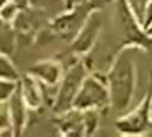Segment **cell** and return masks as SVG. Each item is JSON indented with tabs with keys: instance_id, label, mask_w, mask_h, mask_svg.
Returning a JSON list of instances; mask_svg holds the SVG:
<instances>
[{
	"instance_id": "1",
	"label": "cell",
	"mask_w": 152,
	"mask_h": 137,
	"mask_svg": "<svg viewBox=\"0 0 152 137\" xmlns=\"http://www.w3.org/2000/svg\"><path fill=\"white\" fill-rule=\"evenodd\" d=\"M140 46L128 45L114 58L107 74V85L110 94V107L116 113H126L134 96L135 60Z\"/></svg>"
},
{
	"instance_id": "2",
	"label": "cell",
	"mask_w": 152,
	"mask_h": 137,
	"mask_svg": "<svg viewBox=\"0 0 152 137\" xmlns=\"http://www.w3.org/2000/svg\"><path fill=\"white\" fill-rule=\"evenodd\" d=\"M115 129L120 135H142L152 125V70L147 91L140 102L131 111L124 113L115 120Z\"/></svg>"
},
{
	"instance_id": "3",
	"label": "cell",
	"mask_w": 152,
	"mask_h": 137,
	"mask_svg": "<svg viewBox=\"0 0 152 137\" xmlns=\"http://www.w3.org/2000/svg\"><path fill=\"white\" fill-rule=\"evenodd\" d=\"M87 75V66L82 61L75 62L68 68L57 86L56 99L51 107L55 114L63 113L74 107V101Z\"/></svg>"
},
{
	"instance_id": "4",
	"label": "cell",
	"mask_w": 152,
	"mask_h": 137,
	"mask_svg": "<svg viewBox=\"0 0 152 137\" xmlns=\"http://www.w3.org/2000/svg\"><path fill=\"white\" fill-rule=\"evenodd\" d=\"M74 107L82 111L91 108L103 111L110 107V94L107 80L103 81L96 75L88 74L74 101Z\"/></svg>"
},
{
	"instance_id": "5",
	"label": "cell",
	"mask_w": 152,
	"mask_h": 137,
	"mask_svg": "<svg viewBox=\"0 0 152 137\" xmlns=\"http://www.w3.org/2000/svg\"><path fill=\"white\" fill-rule=\"evenodd\" d=\"M116 18L121 33L128 42H132V45L141 46V42L146 43L152 41L145 30L140 29L139 24L141 23H138L135 19L128 0H116Z\"/></svg>"
},
{
	"instance_id": "6",
	"label": "cell",
	"mask_w": 152,
	"mask_h": 137,
	"mask_svg": "<svg viewBox=\"0 0 152 137\" xmlns=\"http://www.w3.org/2000/svg\"><path fill=\"white\" fill-rule=\"evenodd\" d=\"M101 30V18L99 12H91L83 26L71 42V48L77 54L88 52L94 45Z\"/></svg>"
},
{
	"instance_id": "7",
	"label": "cell",
	"mask_w": 152,
	"mask_h": 137,
	"mask_svg": "<svg viewBox=\"0 0 152 137\" xmlns=\"http://www.w3.org/2000/svg\"><path fill=\"white\" fill-rule=\"evenodd\" d=\"M55 124L61 135L64 136H86V126L83 111L78 108H70L63 113L56 114Z\"/></svg>"
},
{
	"instance_id": "8",
	"label": "cell",
	"mask_w": 152,
	"mask_h": 137,
	"mask_svg": "<svg viewBox=\"0 0 152 137\" xmlns=\"http://www.w3.org/2000/svg\"><path fill=\"white\" fill-rule=\"evenodd\" d=\"M12 120V127L14 131V137H19L24 133V130L26 127L27 123V113H28V106L25 102L20 87H18L17 92L6 101Z\"/></svg>"
},
{
	"instance_id": "9",
	"label": "cell",
	"mask_w": 152,
	"mask_h": 137,
	"mask_svg": "<svg viewBox=\"0 0 152 137\" xmlns=\"http://www.w3.org/2000/svg\"><path fill=\"white\" fill-rule=\"evenodd\" d=\"M28 73L32 76H34L40 83L48 86H58L63 76L61 64L52 60H44L34 63L30 68Z\"/></svg>"
},
{
	"instance_id": "10",
	"label": "cell",
	"mask_w": 152,
	"mask_h": 137,
	"mask_svg": "<svg viewBox=\"0 0 152 137\" xmlns=\"http://www.w3.org/2000/svg\"><path fill=\"white\" fill-rule=\"evenodd\" d=\"M19 87H20L23 98H24L25 102L27 104L28 108L38 110L42 106V104L44 102L40 82L28 73V74L24 75L23 77H20Z\"/></svg>"
},
{
	"instance_id": "11",
	"label": "cell",
	"mask_w": 152,
	"mask_h": 137,
	"mask_svg": "<svg viewBox=\"0 0 152 137\" xmlns=\"http://www.w3.org/2000/svg\"><path fill=\"white\" fill-rule=\"evenodd\" d=\"M0 42H1V54L11 56L15 50L17 38L15 32L8 21L1 20V27H0Z\"/></svg>"
},
{
	"instance_id": "12",
	"label": "cell",
	"mask_w": 152,
	"mask_h": 137,
	"mask_svg": "<svg viewBox=\"0 0 152 137\" xmlns=\"http://www.w3.org/2000/svg\"><path fill=\"white\" fill-rule=\"evenodd\" d=\"M0 79L14 80V81L20 80L19 71L17 70L15 66L11 61L10 56L4 55V54H1L0 56Z\"/></svg>"
},
{
	"instance_id": "13",
	"label": "cell",
	"mask_w": 152,
	"mask_h": 137,
	"mask_svg": "<svg viewBox=\"0 0 152 137\" xmlns=\"http://www.w3.org/2000/svg\"><path fill=\"white\" fill-rule=\"evenodd\" d=\"M100 110H84L83 118H84V126H86V136L93 135L100 124Z\"/></svg>"
},
{
	"instance_id": "14",
	"label": "cell",
	"mask_w": 152,
	"mask_h": 137,
	"mask_svg": "<svg viewBox=\"0 0 152 137\" xmlns=\"http://www.w3.org/2000/svg\"><path fill=\"white\" fill-rule=\"evenodd\" d=\"M20 6L13 0H1V20L12 23L19 14Z\"/></svg>"
},
{
	"instance_id": "15",
	"label": "cell",
	"mask_w": 152,
	"mask_h": 137,
	"mask_svg": "<svg viewBox=\"0 0 152 137\" xmlns=\"http://www.w3.org/2000/svg\"><path fill=\"white\" fill-rule=\"evenodd\" d=\"M18 87H19V81L1 79L0 80V102L7 101L17 92Z\"/></svg>"
},
{
	"instance_id": "16",
	"label": "cell",
	"mask_w": 152,
	"mask_h": 137,
	"mask_svg": "<svg viewBox=\"0 0 152 137\" xmlns=\"http://www.w3.org/2000/svg\"><path fill=\"white\" fill-rule=\"evenodd\" d=\"M141 24H142V29L144 30H146L152 24V0H147L145 2Z\"/></svg>"
},
{
	"instance_id": "17",
	"label": "cell",
	"mask_w": 152,
	"mask_h": 137,
	"mask_svg": "<svg viewBox=\"0 0 152 137\" xmlns=\"http://www.w3.org/2000/svg\"><path fill=\"white\" fill-rule=\"evenodd\" d=\"M145 32L147 33V36H148V37H151V38H152V24H151V25L145 30Z\"/></svg>"
}]
</instances>
